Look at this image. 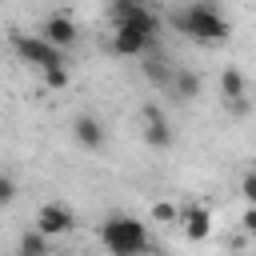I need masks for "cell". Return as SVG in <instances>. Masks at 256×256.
<instances>
[{
	"mask_svg": "<svg viewBox=\"0 0 256 256\" xmlns=\"http://www.w3.org/2000/svg\"><path fill=\"white\" fill-rule=\"evenodd\" d=\"M72 224H76V216H72L68 204H44L40 216H36V228H40L44 236H64Z\"/></svg>",
	"mask_w": 256,
	"mask_h": 256,
	"instance_id": "6",
	"label": "cell"
},
{
	"mask_svg": "<svg viewBox=\"0 0 256 256\" xmlns=\"http://www.w3.org/2000/svg\"><path fill=\"white\" fill-rule=\"evenodd\" d=\"M220 96L236 108V112H244L248 108V100H244V76H240V68H224L220 72Z\"/></svg>",
	"mask_w": 256,
	"mask_h": 256,
	"instance_id": "9",
	"label": "cell"
},
{
	"mask_svg": "<svg viewBox=\"0 0 256 256\" xmlns=\"http://www.w3.org/2000/svg\"><path fill=\"white\" fill-rule=\"evenodd\" d=\"M20 252H48V236L36 228V232H28L24 240H20Z\"/></svg>",
	"mask_w": 256,
	"mask_h": 256,
	"instance_id": "16",
	"label": "cell"
},
{
	"mask_svg": "<svg viewBox=\"0 0 256 256\" xmlns=\"http://www.w3.org/2000/svg\"><path fill=\"white\" fill-rule=\"evenodd\" d=\"M244 232H256V204H248V212H244Z\"/></svg>",
	"mask_w": 256,
	"mask_h": 256,
	"instance_id": "19",
	"label": "cell"
},
{
	"mask_svg": "<svg viewBox=\"0 0 256 256\" xmlns=\"http://www.w3.org/2000/svg\"><path fill=\"white\" fill-rule=\"evenodd\" d=\"M240 192H244V200H248V204H256V172H248V176L240 180Z\"/></svg>",
	"mask_w": 256,
	"mask_h": 256,
	"instance_id": "18",
	"label": "cell"
},
{
	"mask_svg": "<svg viewBox=\"0 0 256 256\" xmlns=\"http://www.w3.org/2000/svg\"><path fill=\"white\" fill-rule=\"evenodd\" d=\"M156 28H160V20H156L148 8H140L132 20H120V24H116V32H112V52H116V56H144V52L152 48V40H156Z\"/></svg>",
	"mask_w": 256,
	"mask_h": 256,
	"instance_id": "2",
	"label": "cell"
},
{
	"mask_svg": "<svg viewBox=\"0 0 256 256\" xmlns=\"http://www.w3.org/2000/svg\"><path fill=\"white\" fill-rule=\"evenodd\" d=\"M140 8H144L140 0H112V20H116V24H120V20H132Z\"/></svg>",
	"mask_w": 256,
	"mask_h": 256,
	"instance_id": "15",
	"label": "cell"
},
{
	"mask_svg": "<svg viewBox=\"0 0 256 256\" xmlns=\"http://www.w3.org/2000/svg\"><path fill=\"white\" fill-rule=\"evenodd\" d=\"M100 244L112 256H136V252L148 248V228L136 216H108L104 228H100Z\"/></svg>",
	"mask_w": 256,
	"mask_h": 256,
	"instance_id": "3",
	"label": "cell"
},
{
	"mask_svg": "<svg viewBox=\"0 0 256 256\" xmlns=\"http://www.w3.org/2000/svg\"><path fill=\"white\" fill-rule=\"evenodd\" d=\"M152 220H156V224H176V220H180V208L168 204V200H156V204H152Z\"/></svg>",
	"mask_w": 256,
	"mask_h": 256,
	"instance_id": "13",
	"label": "cell"
},
{
	"mask_svg": "<svg viewBox=\"0 0 256 256\" xmlns=\"http://www.w3.org/2000/svg\"><path fill=\"white\" fill-rule=\"evenodd\" d=\"M180 220H184V232H188L192 240H204V236L212 232V212H208V208H200V204H196V208H184V212H180Z\"/></svg>",
	"mask_w": 256,
	"mask_h": 256,
	"instance_id": "10",
	"label": "cell"
},
{
	"mask_svg": "<svg viewBox=\"0 0 256 256\" xmlns=\"http://www.w3.org/2000/svg\"><path fill=\"white\" fill-rule=\"evenodd\" d=\"M176 24H180L184 36H192V40H200V44H224V40L232 36V24H228L208 0L188 4V8L176 16Z\"/></svg>",
	"mask_w": 256,
	"mask_h": 256,
	"instance_id": "1",
	"label": "cell"
},
{
	"mask_svg": "<svg viewBox=\"0 0 256 256\" xmlns=\"http://www.w3.org/2000/svg\"><path fill=\"white\" fill-rule=\"evenodd\" d=\"M8 44H12V52L24 60V64H32V68H52V64H64V48H56L52 40H44L40 32L32 36V32H20V28H12L8 32Z\"/></svg>",
	"mask_w": 256,
	"mask_h": 256,
	"instance_id": "4",
	"label": "cell"
},
{
	"mask_svg": "<svg viewBox=\"0 0 256 256\" xmlns=\"http://www.w3.org/2000/svg\"><path fill=\"white\" fill-rule=\"evenodd\" d=\"M40 36H44V40H52L56 48H72V44H76V20H72V16H64V12H56V16H48V20H44Z\"/></svg>",
	"mask_w": 256,
	"mask_h": 256,
	"instance_id": "7",
	"label": "cell"
},
{
	"mask_svg": "<svg viewBox=\"0 0 256 256\" xmlns=\"http://www.w3.org/2000/svg\"><path fill=\"white\" fill-rule=\"evenodd\" d=\"M172 72H176V68H172L164 56H148V60H144V76H148L156 88H164V92L172 88Z\"/></svg>",
	"mask_w": 256,
	"mask_h": 256,
	"instance_id": "12",
	"label": "cell"
},
{
	"mask_svg": "<svg viewBox=\"0 0 256 256\" xmlns=\"http://www.w3.org/2000/svg\"><path fill=\"white\" fill-rule=\"evenodd\" d=\"M176 100H192V96H200V76L196 72H188V68H176L172 72V88H168Z\"/></svg>",
	"mask_w": 256,
	"mask_h": 256,
	"instance_id": "11",
	"label": "cell"
},
{
	"mask_svg": "<svg viewBox=\"0 0 256 256\" xmlns=\"http://www.w3.org/2000/svg\"><path fill=\"white\" fill-rule=\"evenodd\" d=\"M72 136H76V144H80V148H88V152H100V148H104V140H108L104 120H100V116H88V112L72 120Z\"/></svg>",
	"mask_w": 256,
	"mask_h": 256,
	"instance_id": "5",
	"label": "cell"
},
{
	"mask_svg": "<svg viewBox=\"0 0 256 256\" xmlns=\"http://www.w3.org/2000/svg\"><path fill=\"white\" fill-rule=\"evenodd\" d=\"M144 140H148V148H168L172 144V128H168V120L160 116L156 104L144 108Z\"/></svg>",
	"mask_w": 256,
	"mask_h": 256,
	"instance_id": "8",
	"label": "cell"
},
{
	"mask_svg": "<svg viewBox=\"0 0 256 256\" xmlns=\"http://www.w3.org/2000/svg\"><path fill=\"white\" fill-rule=\"evenodd\" d=\"M12 200H16V180L0 176V204H12Z\"/></svg>",
	"mask_w": 256,
	"mask_h": 256,
	"instance_id": "17",
	"label": "cell"
},
{
	"mask_svg": "<svg viewBox=\"0 0 256 256\" xmlns=\"http://www.w3.org/2000/svg\"><path fill=\"white\" fill-rule=\"evenodd\" d=\"M68 80H72V76H68V68H64V64L44 68V84H48V88H56V92H60V88H68Z\"/></svg>",
	"mask_w": 256,
	"mask_h": 256,
	"instance_id": "14",
	"label": "cell"
}]
</instances>
